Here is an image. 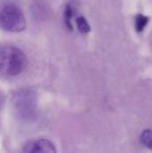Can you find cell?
<instances>
[{
  "mask_svg": "<svg viewBox=\"0 0 152 153\" xmlns=\"http://www.w3.org/2000/svg\"><path fill=\"white\" fill-rule=\"evenodd\" d=\"M149 17L143 14H138L135 17V29L137 32H142L149 22Z\"/></svg>",
  "mask_w": 152,
  "mask_h": 153,
  "instance_id": "obj_5",
  "label": "cell"
},
{
  "mask_svg": "<svg viewBox=\"0 0 152 153\" xmlns=\"http://www.w3.org/2000/svg\"><path fill=\"white\" fill-rule=\"evenodd\" d=\"M27 65L24 53L13 45L0 46V74L16 76L22 73Z\"/></svg>",
  "mask_w": 152,
  "mask_h": 153,
  "instance_id": "obj_1",
  "label": "cell"
},
{
  "mask_svg": "<svg viewBox=\"0 0 152 153\" xmlns=\"http://www.w3.org/2000/svg\"><path fill=\"white\" fill-rule=\"evenodd\" d=\"M26 27V20L22 10L9 4L0 11V28L9 32H21Z\"/></svg>",
  "mask_w": 152,
  "mask_h": 153,
  "instance_id": "obj_3",
  "label": "cell"
},
{
  "mask_svg": "<svg viewBox=\"0 0 152 153\" xmlns=\"http://www.w3.org/2000/svg\"><path fill=\"white\" fill-rule=\"evenodd\" d=\"M23 152H56L55 145L48 140L46 139H39V140H33L29 141L22 149Z\"/></svg>",
  "mask_w": 152,
  "mask_h": 153,
  "instance_id": "obj_4",
  "label": "cell"
},
{
  "mask_svg": "<svg viewBox=\"0 0 152 153\" xmlns=\"http://www.w3.org/2000/svg\"><path fill=\"white\" fill-rule=\"evenodd\" d=\"M1 102H2V101H1V96H0V106H1Z\"/></svg>",
  "mask_w": 152,
  "mask_h": 153,
  "instance_id": "obj_8",
  "label": "cell"
},
{
  "mask_svg": "<svg viewBox=\"0 0 152 153\" xmlns=\"http://www.w3.org/2000/svg\"><path fill=\"white\" fill-rule=\"evenodd\" d=\"M76 23L78 26L79 30L82 33H89L90 30V27L88 23V22L86 21V19L83 16H80L76 19Z\"/></svg>",
  "mask_w": 152,
  "mask_h": 153,
  "instance_id": "obj_7",
  "label": "cell"
},
{
  "mask_svg": "<svg viewBox=\"0 0 152 153\" xmlns=\"http://www.w3.org/2000/svg\"><path fill=\"white\" fill-rule=\"evenodd\" d=\"M141 141L144 146L152 150V130H144L141 134Z\"/></svg>",
  "mask_w": 152,
  "mask_h": 153,
  "instance_id": "obj_6",
  "label": "cell"
},
{
  "mask_svg": "<svg viewBox=\"0 0 152 153\" xmlns=\"http://www.w3.org/2000/svg\"><path fill=\"white\" fill-rule=\"evenodd\" d=\"M12 106L18 118L24 121L31 120L36 115V93L30 89H22L16 91L12 98Z\"/></svg>",
  "mask_w": 152,
  "mask_h": 153,
  "instance_id": "obj_2",
  "label": "cell"
}]
</instances>
